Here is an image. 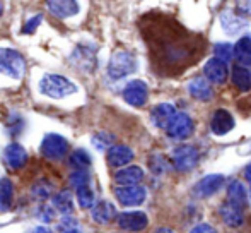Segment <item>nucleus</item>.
Masks as SVG:
<instances>
[{"label": "nucleus", "mask_w": 251, "mask_h": 233, "mask_svg": "<svg viewBox=\"0 0 251 233\" xmlns=\"http://www.w3.org/2000/svg\"><path fill=\"white\" fill-rule=\"evenodd\" d=\"M214 54L217 58L227 62V60H231L232 57H234V47H231L229 43H217L214 48Z\"/></svg>", "instance_id": "nucleus-32"}, {"label": "nucleus", "mask_w": 251, "mask_h": 233, "mask_svg": "<svg viewBox=\"0 0 251 233\" xmlns=\"http://www.w3.org/2000/svg\"><path fill=\"white\" fill-rule=\"evenodd\" d=\"M245 178L251 183V163L248 165V167H246V170H245Z\"/></svg>", "instance_id": "nucleus-39"}, {"label": "nucleus", "mask_w": 251, "mask_h": 233, "mask_svg": "<svg viewBox=\"0 0 251 233\" xmlns=\"http://www.w3.org/2000/svg\"><path fill=\"white\" fill-rule=\"evenodd\" d=\"M234 125H236L234 116L229 114L227 110H217L212 115L210 129L215 136H226V134H229L234 129Z\"/></svg>", "instance_id": "nucleus-17"}, {"label": "nucleus", "mask_w": 251, "mask_h": 233, "mask_svg": "<svg viewBox=\"0 0 251 233\" xmlns=\"http://www.w3.org/2000/svg\"><path fill=\"white\" fill-rule=\"evenodd\" d=\"M236 9L239 14L251 16V0H236Z\"/></svg>", "instance_id": "nucleus-36"}, {"label": "nucleus", "mask_w": 251, "mask_h": 233, "mask_svg": "<svg viewBox=\"0 0 251 233\" xmlns=\"http://www.w3.org/2000/svg\"><path fill=\"white\" fill-rule=\"evenodd\" d=\"M176 108L171 103H159L152 108L151 112V120L157 129H168V125L173 122V118L176 116Z\"/></svg>", "instance_id": "nucleus-15"}, {"label": "nucleus", "mask_w": 251, "mask_h": 233, "mask_svg": "<svg viewBox=\"0 0 251 233\" xmlns=\"http://www.w3.org/2000/svg\"><path fill=\"white\" fill-rule=\"evenodd\" d=\"M26 72V58L14 48H0V74L10 79H21Z\"/></svg>", "instance_id": "nucleus-3"}, {"label": "nucleus", "mask_w": 251, "mask_h": 233, "mask_svg": "<svg viewBox=\"0 0 251 233\" xmlns=\"http://www.w3.org/2000/svg\"><path fill=\"white\" fill-rule=\"evenodd\" d=\"M69 182L74 189H79V187L89 185L91 183V174L89 170H74L69 176Z\"/></svg>", "instance_id": "nucleus-30"}, {"label": "nucleus", "mask_w": 251, "mask_h": 233, "mask_svg": "<svg viewBox=\"0 0 251 233\" xmlns=\"http://www.w3.org/2000/svg\"><path fill=\"white\" fill-rule=\"evenodd\" d=\"M38 89L43 96L51 98V100H63L79 91L77 84L70 81L69 77L60 76V74H45L40 79Z\"/></svg>", "instance_id": "nucleus-1"}, {"label": "nucleus", "mask_w": 251, "mask_h": 233, "mask_svg": "<svg viewBox=\"0 0 251 233\" xmlns=\"http://www.w3.org/2000/svg\"><path fill=\"white\" fill-rule=\"evenodd\" d=\"M234 57L239 65L243 67L251 65V36H241L236 41Z\"/></svg>", "instance_id": "nucleus-23"}, {"label": "nucleus", "mask_w": 251, "mask_h": 233, "mask_svg": "<svg viewBox=\"0 0 251 233\" xmlns=\"http://www.w3.org/2000/svg\"><path fill=\"white\" fill-rule=\"evenodd\" d=\"M115 216H118L115 206H113V203H109L106 199L96 201V204L91 209V218L100 225H108Z\"/></svg>", "instance_id": "nucleus-20"}, {"label": "nucleus", "mask_w": 251, "mask_h": 233, "mask_svg": "<svg viewBox=\"0 0 251 233\" xmlns=\"http://www.w3.org/2000/svg\"><path fill=\"white\" fill-rule=\"evenodd\" d=\"M232 83L239 91H250L251 89V72L246 67L238 65L232 70Z\"/></svg>", "instance_id": "nucleus-28"}, {"label": "nucleus", "mask_w": 251, "mask_h": 233, "mask_svg": "<svg viewBox=\"0 0 251 233\" xmlns=\"http://www.w3.org/2000/svg\"><path fill=\"white\" fill-rule=\"evenodd\" d=\"M115 197L122 206L135 207L146 203L147 190L142 185H118L115 189Z\"/></svg>", "instance_id": "nucleus-5"}, {"label": "nucleus", "mask_w": 251, "mask_h": 233, "mask_svg": "<svg viewBox=\"0 0 251 233\" xmlns=\"http://www.w3.org/2000/svg\"><path fill=\"white\" fill-rule=\"evenodd\" d=\"M122 96L130 107L142 108L144 105L147 103V100H149V87H147V84L140 79L130 81V83L123 87Z\"/></svg>", "instance_id": "nucleus-7"}, {"label": "nucleus", "mask_w": 251, "mask_h": 233, "mask_svg": "<svg viewBox=\"0 0 251 233\" xmlns=\"http://www.w3.org/2000/svg\"><path fill=\"white\" fill-rule=\"evenodd\" d=\"M53 190H55V183L50 182L48 178H40L33 183L31 187V194H33L34 199H40V201H47L51 197Z\"/></svg>", "instance_id": "nucleus-26"}, {"label": "nucleus", "mask_w": 251, "mask_h": 233, "mask_svg": "<svg viewBox=\"0 0 251 233\" xmlns=\"http://www.w3.org/2000/svg\"><path fill=\"white\" fill-rule=\"evenodd\" d=\"M224 175L221 174H210L205 175L203 178H200L199 182L193 187V194L200 199H207V197H212L214 194H217L219 190L224 185Z\"/></svg>", "instance_id": "nucleus-10"}, {"label": "nucleus", "mask_w": 251, "mask_h": 233, "mask_svg": "<svg viewBox=\"0 0 251 233\" xmlns=\"http://www.w3.org/2000/svg\"><path fill=\"white\" fill-rule=\"evenodd\" d=\"M31 233H53L51 230H48L47 227H36L31 230Z\"/></svg>", "instance_id": "nucleus-38"}, {"label": "nucleus", "mask_w": 251, "mask_h": 233, "mask_svg": "<svg viewBox=\"0 0 251 233\" xmlns=\"http://www.w3.org/2000/svg\"><path fill=\"white\" fill-rule=\"evenodd\" d=\"M47 9L58 19H69L79 14L80 5L77 0H45Z\"/></svg>", "instance_id": "nucleus-11"}, {"label": "nucleus", "mask_w": 251, "mask_h": 233, "mask_svg": "<svg viewBox=\"0 0 251 233\" xmlns=\"http://www.w3.org/2000/svg\"><path fill=\"white\" fill-rule=\"evenodd\" d=\"M195 130V122L188 114H176V116L173 118V122L168 125L166 129V134H168L171 139L176 141H183V139H188L190 136L193 134Z\"/></svg>", "instance_id": "nucleus-8"}, {"label": "nucleus", "mask_w": 251, "mask_h": 233, "mask_svg": "<svg viewBox=\"0 0 251 233\" xmlns=\"http://www.w3.org/2000/svg\"><path fill=\"white\" fill-rule=\"evenodd\" d=\"M58 230H60V233H82L79 230V227L74 223L70 214L69 216H63V220L60 221V225H58Z\"/></svg>", "instance_id": "nucleus-33"}, {"label": "nucleus", "mask_w": 251, "mask_h": 233, "mask_svg": "<svg viewBox=\"0 0 251 233\" xmlns=\"http://www.w3.org/2000/svg\"><path fill=\"white\" fill-rule=\"evenodd\" d=\"M40 151L47 160L50 161H62L69 153V141L56 132H50L41 141Z\"/></svg>", "instance_id": "nucleus-4"}, {"label": "nucleus", "mask_w": 251, "mask_h": 233, "mask_svg": "<svg viewBox=\"0 0 251 233\" xmlns=\"http://www.w3.org/2000/svg\"><path fill=\"white\" fill-rule=\"evenodd\" d=\"M116 225L123 232L139 233L147 228L149 218L144 211H125V213H120L116 216Z\"/></svg>", "instance_id": "nucleus-6"}, {"label": "nucleus", "mask_w": 251, "mask_h": 233, "mask_svg": "<svg viewBox=\"0 0 251 233\" xmlns=\"http://www.w3.org/2000/svg\"><path fill=\"white\" fill-rule=\"evenodd\" d=\"M93 144H94V147L100 151H104L106 147L109 149V147L113 146V136L108 132H98L93 136Z\"/></svg>", "instance_id": "nucleus-31"}, {"label": "nucleus", "mask_w": 251, "mask_h": 233, "mask_svg": "<svg viewBox=\"0 0 251 233\" xmlns=\"http://www.w3.org/2000/svg\"><path fill=\"white\" fill-rule=\"evenodd\" d=\"M221 26L226 34L236 36V34L243 33V31L248 28V23H246L243 17L234 16V14L229 12V10H224V12L221 14Z\"/></svg>", "instance_id": "nucleus-19"}, {"label": "nucleus", "mask_w": 251, "mask_h": 233, "mask_svg": "<svg viewBox=\"0 0 251 233\" xmlns=\"http://www.w3.org/2000/svg\"><path fill=\"white\" fill-rule=\"evenodd\" d=\"M113 178L118 185H140V182L144 180V170L137 165H126L123 168H118Z\"/></svg>", "instance_id": "nucleus-16"}, {"label": "nucleus", "mask_w": 251, "mask_h": 233, "mask_svg": "<svg viewBox=\"0 0 251 233\" xmlns=\"http://www.w3.org/2000/svg\"><path fill=\"white\" fill-rule=\"evenodd\" d=\"M203 72H205V77H207L210 83L224 84L226 81H227V76H229L227 62L214 57V58L207 60V63H205V67H203Z\"/></svg>", "instance_id": "nucleus-14"}, {"label": "nucleus", "mask_w": 251, "mask_h": 233, "mask_svg": "<svg viewBox=\"0 0 251 233\" xmlns=\"http://www.w3.org/2000/svg\"><path fill=\"white\" fill-rule=\"evenodd\" d=\"M171 161L178 172H190L197 163H199V151L193 146L183 144L178 146L171 154Z\"/></svg>", "instance_id": "nucleus-9"}, {"label": "nucleus", "mask_w": 251, "mask_h": 233, "mask_svg": "<svg viewBox=\"0 0 251 233\" xmlns=\"http://www.w3.org/2000/svg\"><path fill=\"white\" fill-rule=\"evenodd\" d=\"M133 151L125 144H115L106 153V161L111 168H123L133 160Z\"/></svg>", "instance_id": "nucleus-12"}, {"label": "nucleus", "mask_w": 251, "mask_h": 233, "mask_svg": "<svg viewBox=\"0 0 251 233\" xmlns=\"http://www.w3.org/2000/svg\"><path fill=\"white\" fill-rule=\"evenodd\" d=\"M41 21H43V16H41V14H36L33 19H29L23 26V34H33L34 31L38 29V26L41 24Z\"/></svg>", "instance_id": "nucleus-34"}, {"label": "nucleus", "mask_w": 251, "mask_h": 233, "mask_svg": "<svg viewBox=\"0 0 251 233\" xmlns=\"http://www.w3.org/2000/svg\"><path fill=\"white\" fill-rule=\"evenodd\" d=\"M221 214H222V220H224V223L229 225L231 228L241 227L243 221H245L243 209H239V207L232 206V204H229V203H226L224 206L221 207Z\"/></svg>", "instance_id": "nucleus-24"}, {"label": "nucleus", "mask_w": 251, "mask_h": 233, "mask_svg": "<svg viewBox=\"0 0 251 233\" xmlns=\"http://www.w3.org/2000/svg\"><path fill=\"white\" fill-rule=\"evenodd\" d=\"M14 203V183L10 178H0V211H9Z\"/></svg>", "instance_id": "nucleus-25"}, {"label": "nucleus", "mask_w": 251, "mask_h": 233, "mask_svg": "<svg viewBox=\"0 0 251 233\" xmlns=\"http://www.w3.org/2000/svg\"><path fill=\"white\" fill-rule=\"evenodd\" d=\"M75 197H77V204H79V207H82V209H93V206L96 204V194H94L91 183L89 185L79 187V189L75 190Z\"/></svg>", "instance_id": "nucleus-27"}, {"label": "nucleus", "mask_w": 251, "mask_h": 233, "mask_svg": "<svg viewBox=\"0 0 251 233\" xmlns=\"http://www.w3.org/2000/svg\"><path fill=\"white\" fill-rule=\"evenodd\" d=\"M137 70V58L135 55H132L126 50H116L115 54L111 55L108 62V72L109 79L113 81H120L123 77L130 76Z\"/></svg>", "instance_id": "nucleus-2"}, {"label": "nucleus", "mask_w": 251, "mask_h": 233, "mask_svg": "<svg viewBox=\"0 0 251 233\" xmlns=\"http://www.w3.org/2000/svg\"><path fill=\"white\" fill-rule=\"evenodd\" d=\"M91 163H93V160H91L89 153H87L86 149H82V147L75 149L69 156V165L74 170H89Z\"/></svg>", "instance_id": "nucleus-29"}, {"label": "nucleus", "mask_w": 251, "mask_h": 233, "mask_svg": "<svg viewBox=\"0 0 251 233\" xmlns=\"http://www.w3.org/2000/svg\"><path fill=\"white\" fill-rule=\"evenodd\" d=\"M51 206L63 216H69L74 213V197L70 190H60L51 197Z\"/></svg>", "instance_id": "nucleus-21"}, {"label": "nucleus", "mask_w": 251, "mask_h": 233, "mask_svg": "<svg viewBox=\"0 0 251 233\" xmlns=\"http://www.w3.org/2000/svg\"><path fill=\"white\" fill-rule=\"evenodd\" d=\"M3 160H5L7 167L12 170H21L24 165L27 163V151L19 143H10L3 149Z\"/></svg>", "instance_id": "nucleus-13"}, {"label": "nucleus", "mask_w": 251, "mask_h": 233, "mask_svg": "<svg viewBox=\"0 0 251 233\" xmlns=\"http://www.w3.org/2000/svg\"><path fill=\"white\" fill-rule=\"evenodd\" d=\"M250 197H251V183H250Z\"/></svg>", "instance_id": "nucleus-41"}, {"label": "nucleus", "mask_w": 251, "mask_h": 233, "mask_svg": "<svg viewBox=\"0 0 251 233\" xmlns=\"http://www.w3.org/2000/svg\"><path fill=\"white\" fill-rule=\"evenodd\" d=\"M210 81L201 79V77H197V79L190 81L188 84V93L192 94L195 100L200 101H208L212 98V87H210Z\"/></svg>", "instance_id": "nucleus-22"}, {"label": "nucleus", "mask_w": 251, "mask_h": 233, "mask_svg": "<svg viewBox=\"0 0 251 233\" xmlns=\"http://www.w3.org/2000/svg\"><path fill=\"white\" fill-rule=\"evenodd\" d=\"M248 201H250V192L245 189V185L239 180H232L227 187V203L245 211V207L248 206Z\"/></svg>", "instance_id": "nucleus-18"}, {"label": "nucleus", "mask_w": 251, "mask_h": 233, "mask_svg": "<svg viewBox=\"0 0 251 233\" xmlns=\"http://www.w3.org/2000/svg\"><path fill=\"white\" fill-rule=\"evenodd\" d=\"M2 12H3V5H2V2H0V16H2Z\"/></svg>", "instance_id": "nucleus-40"}, {"label": "nucleus", "mask_w": 251, "mask_h": 233, "mask_svg": "<svg viewBox=\"0 0 251 233\" xmlns=\"http://www.w3.org/2000/svg\"><path fill=\"white\" fill-rule=\"evenodd\" d=\"M190 233H217V230L208 223H200V225H197V227H193Z\"/></svg>", "instance_id": "nucleus-37"}, {"label": "nucleus", "mask_w": 251, "mask_h": 233, "mask_svg": "<svg viewBox=\"0 0 251 233\" xmlns=\"http://www.w3.org/2000/svg\"><path fill=\"white\" fill-rule=\"evenodd\" d=\"M55 207H51V206H43L40 209V220L43 221V223H51L53 220H55Z\"/></svg>", "instance_id": "nucleus-35"}]
</instances>
